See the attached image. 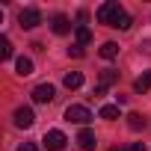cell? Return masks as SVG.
I'll use <instances>...</instances> for the list:
<instances>
[{"mask_svg": "<svg viewBox=\"0 0 151 151\" xmlns=\"http://www.w3.org/2000/svg\"><path fill=\"white\" fill-rule=\"evenodd\" d=\"M95 15H98V21L107 24V27H116V30H127V27H130V15L116 3V0H110V3H101Z\"/></svg>", "mask_w": 151, "mask_h": 151, "instance_id": "6da1fadb", "label": "cell"}, {"mask_svg": "<svg viewBox=\"0 0 151 151\" xmlns=\"http://www.w3.org/2000/svg\"><path fill=\"white\" fill-rule=\"evenodd\" d=\"M65 119H68V122H77V124H89V122H92V113H89V107H83V104H71V107L65 110Z\"/></svg>", "mask_w": 151, "mask_h": 151, "instance_id": "7a4b0ae2", "label": "cell"}, {"mask_svg": "<svg viewBox=\"0 0 151 151\" xmlns=\"http://www.w3.org/2000/svg\"><path fill=\"white\" fill-rule=\"evenodd\" d=\"M18 24H21L24 30H33V27H39V24H42V12H39V9H33V6H27V9H21Z\"/></svg>", "mask_w": 151, "mask_h": 151, "instance_id": "3957f363", "label": "cell"}, {"mask_svg": "<svg viewBox=\"0 0 151 151\" xmlns=\"http://www.w3.org/2000/svg\"><path fill=\"white\" fill-rule=\"evenodd\" d=\"M53 98H56V89H53L50 83H39V86L33 89V101H36V104H50Z\"/></svg>", "mask_w": 151, "mask_h": 151, "instance_id": "277c9868", "label": "cell"}, {"mask_svg": "<svg viewBox=\"0 0 151 151\" xmlns=\"http://www.w3.org/2000/svg\"><path fill=\"white\" fill-rule=\"evenodd\" d=\"M42 142H45V145H47L50 151H59V148H62V145H65L68 139H65V133H62V130H47Z\"/></svg>", "mask_w": 151, "mask_h": 151, "instance_id": "5b68a950", "label": "cell"}, {"mask_svg": "<svg viewBox=\"0 0 151 151\" xmlns=\"http://www.w3.org/2000/svg\"><path fill=\"white\" fill-rule=\"evenodd\" d=\"M33 122H36V116H33L30 107H18L15 110V127H30Z\"/></svg>", "mask_w": 151, "mask_h": 151, "instance_id": "8992f818", "label": "cell"}, {"mask_svg": "<svg viewBox=\"0 0 151 151\" xmlns=\"http://www.w3.org/2000/svg\"><path fill=\"white\" fill-rule=\"evenodd\" d=\"M77 145H80L83 151H95V145H98V139H95V133H92L89 127H83V130L77 133Z\"/></svg>", "mask_w": 151, "mask_h": 151, "instance_id": "52a82bcc", "label": "cell"}, {"mask_svg": "<svg viewBox=\"0 0 151 151\" xmlns=\"http://www.w3.org/2000/svg\"><path fill=\"white\" fill-rule=\"evenodd\" d=\"M116 80H119V74H116V71H110V68H107V71H101V83L95 86V95H104V92H107V86H113Z\"/></svg>", "mask_w": 151, "mask_h": 151, "instance_id": "ba28073f", "label": "cell"}, {"mask_svg": "<svg viewBox=\"0 0 151 151\" xmlns=\"http://www.w3.org/2000/svg\"><path fill=\"white\" fill-rule=\"evenodd\" d=\"M15 74H18V77H30V74H33V59L30 56H18L15 59Z\"/></svg>", "mask_w": 151, "mask_h": 151, "instance_id": "9c48e42d", "label": "cell"}, {"mask_svg": "<svg viewBox=\"0 0 151 151\" xmlns=\"http://www.w3.org/2000/svg\"><path fill=\"white\" fill-rule=\"evenodd\" d=\"M50 27H53V33H56V36H65V33L71 30V21H68L65 15H53V21H50Z\"/></svg>", "mask_w": 151, "mask_h": 151, "instance_id": "30bf717a", "label": "cell"}, {"mask_svg": "<svg viewBox=\"0 0 151 151\" xmlns=\"http://www.w3.org/2000/svg\"><path fill=\"white\" fill-rule=\"evenodd\" d=\"M62 83H65L68 89H80V86H83V74H80V71H68Z\"/></svg>", "mask_w": 151, "mask_h": 151, "instance_id": "8fae6325", "label": "cell"}, {"mask_svg": "<svg viewBox=\"0 0 151 151\" xmlns=\"http://www.w3.org/2000/svg\"><path fill=\"white\" fill-rule=\"evenodd\" d=\"M148 89H151V71H145L142 77L133 80V92H148Z\"/></svg>", "mask_w": 151, "mask_h": 151, "instance_id": "7c38bea8", "label": "cell"}, {"mask_svg": "<svg viewBox=\"0 0 151 151\" xmlns=\"http://www.w3.org/2000/svg\"><path fill=\"white\" fill-rule=\"evenodd\" d=\"M98 53H101L104 59H116V56H119V45H116V42H104Z\"/></svg>", "mask_w": 151, "mask_h": 151, "instance_id": "4fadbf2b", "label": "cell"}, {"mask_svg": "<svg viewBox=\"0 0 151 151\" xmlns=\"http://www.w3.org/2000/svg\"><path fill=\"white\" fill-rule=\"evenodd\" d=\"M74 36H77V45H80V47L92 42V30H89V27H83V24H80L77 30H74Z\"/></svg>", "mask_w": 151, "mask_h": 151, "instance_id": "5bb4252c", "label": "cell"}, {"mask_svg": "<svg viewBox=\"0 0 151 151\" xmlns=\"http://www.w3.org/2000/svg\"><path fill=\"white\" fill-rule=\"evenodd\" d=\"M98 116H101V119H107V122H113V119H119V107H116V104H104Z\"/></svg>", "mask_w": 151, "mask_h": 151, "instance_id": "9a60e30c", "label": "cell"}, {"mask_svg": "<svg viewBox=\"0 0 151 151\" xmlns=\"http://www.w3.org/2000/svg\"><path fill=\"white\" fill-rule=\"evenodd\" d=\"M127 127H130V130H142V127H145V119H142L139 113H130V116H127Z\"/></svg>", "mask_w": 151, "mask_h": 151, "instance_id": "2e32d148", "label": "cell"}, {"mask_svg": "<svg viewBox=\"0 0 151 151\" xmlns=\"http://www.w3.org/2000/svg\"><path fill=\"white\" fill-rule=\"evenodd\" d=\"M12 56V42L6 36H0V59H9Z\"/></svg>", "mask_w": 151, "mask_h": 151, "instance_id": "e0dca14e", "label": "cell"}, {"mask_svg": "<svg viewBox=\"0 0 151 151\" xmlns=\"http://www.w3.org/2000/svg\"><path fill=\"white\" fill-rule=\"evenodd\" d=\"M18 151H42V148H39L36 142H21V145H18Z\"/></svg>", "mask_w": 151, "mask_h": 151, "instance_id": "ac0fdd59", "label": "cell"}, {"mask_svg": "<svg viewBox=\"0 0 151 151\" xmlns=\"http://www.w3.org/2000/svg\"><path fill=\"white\" fill-rule=\"evenodd\" d=\"M124 151H145V142H130Z\"/></svg>", "mask_w": 151, "mask_h": 151, "instance_id": "d6986e66", "label": "cell"}, {"mask_svg": "<svg viewBox=\"0 0 151 151\" xmlns=\"http://www.w3.org/2000/svg\"><path fill=\"white\" fill-rule=\"evenodd\" d=\"M68 56H83V47H80V45H74V47H68Z\"/></svg>", "mask_w": 151, "mask_h": 151, "instance_id": "ffe728a7", "label": "cell"}]
</instances>
